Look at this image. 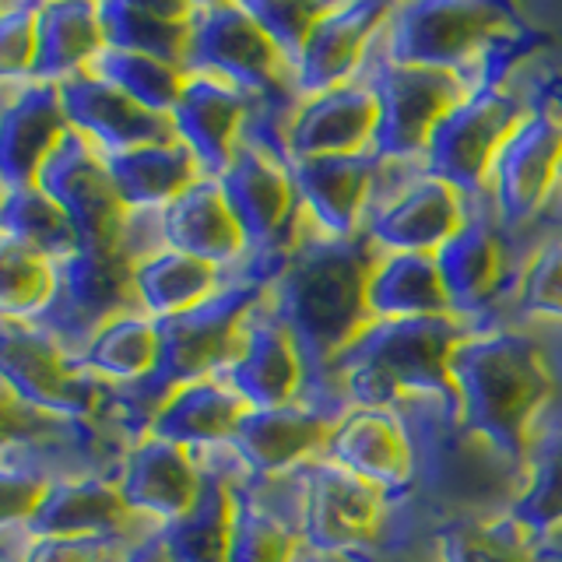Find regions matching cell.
I'll use <instances>...</instances> for the list:
<instances>
[{
  "label": "cell",
  "mask_w": 562,
  "mask_h": 562,
  "mask_svg": "<svg viewBox=\"0 0 562 562\" xmlns=\"http://www.w3.org/2000/svg\"><path fill=\"white\" fill-rule=\"evenodd\" d=\"M303 474L299 538L324 555H345L373 544L386 514V492L330 464L327 457L303 464Z\"/></svg>",
  "instance_id": "7c38bea8"
},
{
  "label": "cell",
  "mask_w": 562,
  "mask_h": 562,
  "mask_svg": "<svg viewBox=\"0 0 562 562\" xmlns=\"http://www.w3.org/2000/svg\"><path fill=\"white\" fill-rule=\"evenodd\" d=\"M53 268L40 250H32L22 239L0 233V316L8 321H35L49 303Z\"/></svg>",
  "instance_id": "b9f144b4"
},
{
  "label": "cell",
  "mask_w": 562,
  "mask_h": 562,
  "mask_svg": "<svg viewBox=\"0 0 562 562\" xmlns=\"http://www.w3.org/2000/svg\"><path fill=\"white\" fill-rule=\"evenodd\" d=\"M376 95V162H408L422 158L429 134L457 102L474 88L468 78L432 67H404L391 60H376L369 75H359Z\"/></svg>",
  "instance_id": "9c48e42d"
},
{
  "label": "cell",
  "mask_w": 562,
  "mask_h": 562,
  "mask_svg": "<svg viewBox=\"0 0 562 562\" xmlns=\"http://www.w3.org/2000/svg\"><path fill=\"white\" fill-rule=\"evenodd\" d=\"M102 422L95 418H53L18 401L0 383V461L43 468L57 479L67 474H116L99 453Z\"/></svg>",
  "instance_id": "5bb4252c"
},
{
  "label": "cell",
  "mask_w": 562,
  "mask_h": 562,
  "mask_svg": "<svg viewBox=\"0 0 562 562\" xmlns=\"http://www.w3.org/2000/svg\"><path fill=\"white\" fill-rule=\"evenodd\" d=\"M35 14L40 4H0V88L32 81Z\"/></svg>",
  "instance_id": "bcb514c9"
},
{
  "label": "cell",
  "mask_w": 562,
  "mask_h": 562,
  "mask_svg": "<svg viewBox=\"0 0 562 562\" xmlns=\"http://www.w3.org/2000/svg\"><path fill=\"white\" fill-rule=\"evenodd\" d=\"M35 187L70 218L78 233V250L81 246H120L127 207L110 180L102 151L75 127H67L57 148L46 155Z\"/></svg>",
  "instance_id": "8fae6325"
},
{
  "label": "cell",
  "mask_w": 562,
  "mask_h": 562,
  "mask_svg": "<svg viewBox=\"0 0 562 562\" xmlns=\"http://www.w3.org/2000/svg\"><path fill=\"white\" fill-rule=\"evenodd\" d=\"M0 233L22 239L53 263L78 254L75 225H70V218L35 183L0 193Z\"/></svg>",
  "instance_id": "f35d334b"
},
{
  "label": "cell",
  "mask_w": 562,
  "mask_h": 562,
  "mask_svg": "<svg viewBox=\"0 0 562 562\" xmlns=\"http://www.w3.org/2000/svg\"><path fill=\"white\" fill-rule=\"evenodd\" d=\"M394 4L386 0H348V4H327L316 18L303 53L292 64L295 99H306L345 81H356L373 53V43L391 18Z\"/></svg>",
  "instance_id": "2e32d148"
},
{
  "label": "cell",
  "mask_w": 562,
  "mask_h": 562,
  "mask_svg": "<svg viewBox=\"0 0 562 562\" xmlns=\"http://www.w3.org/2000/svg\"><path fill=\"white\" fill-rule=\"evenodd\" d=\"M295 531L250 488V479L233 482L228 517V562H295Z\"/></svg>",
  "instance_id": "74e56055"
},
{
  "label": "cell",
  "mask_w": 562,
  "mask_h": 562,
  "mask_svg": "<svg viewBox=\"0 0 562 562\" xmlns=\"http://www.w3.org/2000/svg\"><path fill=\"white\" fill-rule=\"evenodd\" d=\"M562 166V116L552 110H527L503 148L492 158L488 193L503 225L535 218L559 183Z\"/></svg>",
  "instance_id": "9a60e30c"
},
{
  "label": "cell",
  "mask_w": 562,
  "mask_h": 562,
  "mask_svg": "<svg viewBox=\"0 0 562 562\" xmlns=\"http://www.w3.org/2000/svg\"><path fill=\"white\" fill-rule=\"evenodd\" d=\"M222 285L225 281L215 263L169 250V246L134 263L137 303H140V313H148L151 321H166V316L201 306Z\"/></svg>",
  "instance_id": "e575fe53"
},
{
  "label": "cell",
  "mask_w": 562,
  "mask_h": 562,
  "mask_svg": "<svg viewBox=\"0 0 562 562\" xmlns=\"http://www.w3.org/2000/svg\"><path fill=\"white\" fill-rule=\"evenodd\" d=\"M468 327L457 316H418V321H373L351 341L327 373L341 391L369 408H386L404 394H439L453 404L450 356Z\"/></svg>",
  "instance_id": "277c9868"
},
{
  "label": "cell",
  "mask_w": 562,
  "mask_h": 562,
  "mask_svg": "<svg viewBox=\"0 0 562 562\" xmlns=\"http://www.w3.org/2000/svg\"><path fill=\"white\" fill-rule=\"evenodd\" d=\"M218 187L236 215L246 254L260 257L285 250L295 211L303 204L295 193L289 158L254 145V140H239L233 162L218 176Z\"/></svg>",
  "instance_id": "4fadbf2b"
},
{
  "label": "cell",
  "mask_w": 562,
  "mask_h": 562,
  "mask_svg": "<svg viewBox=\"0 0 562 562\" xmlns=\"http://www.w3.org/2000/svg\"><path fill=\"white\" fill-rule=\"evenodd\" d=\"M18 531H22V527H14V531H0V562H4V555L11 549V541L18 538Z\"/></svg>",
  "instance_id": "f5cc1de1"
},
{
  "label": "cell",
  "mask_w": 562,
  "mask_h": 562,
  "mask_svg": "<svg viewBox=\"0 0 562 562\" xmlns=\"http://www.w3.org/2000/svg\"><path fill=\"white\" fill-rule=\"evenodd\" d=\"M158 222H162V243L169 250L207 260L218 271L233 268L239 257H246V239L236 225L233 207H228L218 180H211V176H201L172 204H166Z\"/></svg>",
  "instance_id": "83f0119b"
},
{
  "label": "cell",
  "mask_w": 562,
  "mask_h": 562,
  "mask_svg": "<svg viewBox=\"0 0 562 562\" xmlns=\"http://www.w3.org/2000/svg\"><path fill=\"white\" fill-rule=\"evenodd\" d=\"M102 40L110 49L145 53V57L183 67L190 43V4L176 0H102Z\"/></svg>",
  "instance_id": "836d02e7"
},
{
  "label": "cell",
  "mask_w": 562,
  "mask_h": 562,
  "mask_svg": "<svg viewBox=\"0 0 562 562\" xmlns=\"http://www.w3.org/2000/svg\"><path fill=\"white\" fill-rule=\"evenodd\" d=\"M57 88H60L67 123L81 137L92 140L102 155L176 140L169 116H158V113L145 110V105H137L134 99L123 95L120 88H113L110 81H102L95 75H88V70L60 81Z\"/></svg>",
  "instance_id": "484cf974"
},
{
  "label": "cell",
  "mask_w": 562,
  "mask_h": 562,
  "mask_svg": "<svg viewBox=\"0 0 562 562\" xmlns=\"http://www.w3.org/2000/svg\"><path fill=\"white\" fill-rule=\"evenodd\" d=\"M155 362H158V327L140 310L123 313L105 324L78 359L81 369H88L102 383L116 386V391L140 383L155 369Z\"/></svg>",
  "instance_id": "d590c367"
},
{
  "label": "cell",
  "mask_w": 562,
  "mask_h": 562,
  "mask_svg": "<svg viewBox=\"0 0 562 562\" xmlns=\"http://www.w3.org/2000/svg\"><path fill=\"white\" fill-rule=\"evenodd\" d=\"M268 281L271 278H263V274L225 281L207 303L193 306L187 313L166 316V321H155L158 327L155 369L134 386H123V391L113 386L105 415L123 418V426H127V422H140V432H148L155 408L169 394H176L180 386H190V383L215 380L222 373V366L233 359L239 327L263 299V292H268Z\"/></svg>",
  "instance_id": "3957f363"
},
{
  "label": "cell",
  "mask_w": 562,
  "mask_h": 562,
  "mask_svg": "<svg viewBox=\"0 0 562 562\" xmlns=\"http://www.w3.org/2000/svg\"><path fill=\"white\" fill-rule=\"evenodd\" d=\"M243 8L271 35V43L281 49V57L292 67L299 60V53H303L313 22L324 14L327 4H313V0H243Z\"/></svg>",
  "instance_id": "ee69618b"
},
{
  "label": "cell",
  "mask_w": 562,
  "mask_h": 562,
  "mask_svg": "<svg viewBox=\"0 0 562 562\" xmlns=\"http://www.w3.org/2000/svg\"><path fill=\"white\" fill-rule=\"evenodd\" d=\"M373 137L376 95L362 78L299 99L285 120L289 162L321 155H362L373 151Z\"/></svg>",
  "instance_id": "ffe728a7"
},
{
  "label": "cell",
  "mask_w": 562,
  "mask_h": 562,
  "mask_svg": "<svg viewBox=\"0 0 562 562\" xmlns=\"http://www.w3.org/2000/svg\"><path fill=\"white\" fill-rule=\"evenodd\" d=\"M246 404L218 380H201L180 386L155 408L148 422V436L166 439L190 453L225 447L233 439Z\"/></svg>",
  "instance_id": "f1b7e54d"
},
{
  "label": "cell",
  "mask_w": 562,
  "mask_h": 562,
  "mask_svg": "<svg viewBox=\"0 0 562 562\" xmlns=\"http://www.w3.org/2000/svg\"><path fill=\"white\" fill-rule=\"evenodd\" d=\"M88 75L110 81L127 99H134L137 105H145V110L158 116L172 113V105L187 85L183 67L145 57V53H127V49H110V46L88 64Z\"/></svg>",
  "instance_id": "ab89813d"
},
{
  "label": "cell",
  "mask_w": 562,
  "mask_h": 562,
  "mask_svg": "<svg viewBox=\"0 0 562 562\" xmlns=\"http://www.w3.org/2000/svg\"><path fill=\"white\" fill-rule=\"evenodd\" d=\"M215 380L225 383L246 408H285V404H295L306 383V362L299 345L292 341V334L274 321L268 299H260L243 321L233 359L222 366Z\"/></svg>",
  "instance_id": "e0dca14e"
},
{
  "label": "cell",
  "mask_w": 562,
  "mask_h": 562,
  "mask_svg": "<svg viewBox=\"0 0 562 562\" xmlns=\"http://www.w3.org/2000/svg\"><path fill=\"white\" fill-rule=\"evenodd\" d=\"M464 204L453 187L422 172L369 211L362 236L376 254H436L468 222Z\"/></svg>",
  "instance_id": "ac0fdd59"
},
{
  "label": "cell",
  "mask_w": 562,
  "mask_h": 562,
  "mask_svg": "<svg viewBox=\"0 0 562 562\" xmlns=\"http://www.w3.org/2000/svg\"><path fill=\"white\" fill-rule=\"evenodd\" d=\"M383 60L404 67H432L468 78L482 88L479 67L492 64L485 53L524 35L514 11L492 0H412L394 4L383 25Z\"/></svg>",
  "instance_id": "5b68a950"
},
{
  "label": "cell",
  "mask_w": 562,
  "mask_h": 562,
  "mask_svg": "<svg viewBox=\"0 0 562 562\" xmlns=\"http://www.w3.org/2000/svg\"><path fill=\"white\" fill-rule=\"evenodd\" d=\"M432 257L457 321L482 313L492 303L503 278V246L485 218H468Z\"/></svg>",
  "instance_id": "4dcf8cb0"
},
{
  "label": "cell",
  "mask_w": 562,
  "mask_h": 562,
  "mask_svg": "<svg viewBox=\"0 0 562 562\" xmlns=\"http://www.w3.org/2000/svg\"><path fill=\"white\" fill-rule=\"evenodd\" d=\"M295 193L306 215L327 239H356L373 204L376 155H321V158H292L289 162Z\"/></svg>",
  "instance_id": "44dd1931"
},
{
  "label": "cell",
  "mask_w": 562,
  "mask_h": 562,
  "mask_svg": "<svg viewBox=\"0 0 562 562\" xmlns=\"http://www.w3.org/2000/svg\"><path fill=\"white\" fill-rule=\"evenodd\" d=\"M105 49L99 4L88 0H53L35 14V67L32 81L60 85L88 70Z\"/></svg>",
  "instance_id": "1f68e13d"
},
{
  "label": "cell",
  "mask_w": 562,
  "mask_h": 562,
  "mask_svg": "<svg viewBox=\"0 0 562 562\" xmlns=\"http://www.w3.org/2000/svg\"><path fill=\"white\" fill-rule=\"evenodd\" d=\"M137 310L134 257L123 246H81L53 268L49 303L32 324L43 327L78 362L105 324Z\"/></svg>",
  "instance_id": "52a82bcc"
},
{
  "label": "cell",
  "mask_w": 562,
  "mask_h": 562,
  "mask_svg": "<svg viewBox=\"0 0 562 562\" xmlns=\"http://www.w3.org/2000/svg\"><path fill=\"white\" fill-rule=\"evenodd\" d=\"M120 562H172L166 552V541H162V527H151L148 535L131 541L127 552L120 555Z\"/></svg>",
  "instance_id": "681fc988"
},
{
  "label": "cell",
  "mask_w": 562,
  "mask_h": 562,
  "mask_svg": "<svg viewBox=\"0 0 562 562\" xmlns=\"http://www.w3.org/2000/svg\"><path fill=\"white\" fill-rule=\"evenodd\" d=\"M559 187H562V166H559Z\"/></svg>",
  "instance_id": "db71d44e"
},
{
  "label": "cell",
  "mask_w": 562,
  "mask_h": 562,
  "mask_svg": "<svg viewBox=\"0 0 562 562\" xmlns=\"http://www.w3.org/2000/svg\"><path fill=\"white\" fill-rule=\"evenodd\" d=\"M102 158L127 211H162L204 176L183 140L140 145Z\"/></svg>",
  "instance_id": "f546056e"
},
{
  "label": "cell",
  "mask_w": 562,
  "mask_h": 562,
  "mask_svg": "<svg viewBox=\"0 0 562 562\" xmlns=\"http://www.w3.org/2000/svg\"><path fill=\"white\" fill-rule=\"evenodd\" d=\"M330 426L334 418L299 401L285 408H246L228 447L250 479H278L316 461L324 453Z\"/></svg>",
  "instance_id": "603a6c76"
},
{
  "label": "cell",
  "mask_w": 562,
  "mask_h": 562,
  "mask_svg": "<svg viewBox=\"0 0 562 562\" xmlns=\"http://www.w3.org/2000/svg\"><path fill=\"white\" fill-rule=\"evenodd\" d=\"M443 562H535V538L503 514L496 520H461L439 535Z\"/></svg>",
  "instance_id": "7bdbcfd3"
},
{
  "label": "cell",
  "mask_w": 562,
  "mask_h": 562,
  "mask_svg": "<svg viewBox=\"0 0 562 562\" xmlns=\"http://www.w3.org/2000/svg\"><path fill=\"white\" fill-rule=\"evenodd\" d=\"M517 306L527 316L562 321V239L544 243L517 281Z\"/></svg>",
  "instance_id": "f6af8a7d"
},
{
  "label": "cell",
  "mask_w": 562,
  "mask_h": 562,
  "mask_svg": "<svg viewBox=\"0 0 562 562\" xmlns=\"http://www.w3.org/2000/svg\"><path fill=\"white\" fill-rule=\"evenodd\" d=\"M137 520L120 496L116 474L95 471L53 479L25 531L32 538H140L131 535Z\"/></svg>",
  "instance_id": "cb8c5ba5"
},
{
  "label": "cell",
  "mask_w": 562,
  "mask_h": 562,
  "mask_svg": "<svg viewBox=\"0 0 562 562\" xmlns=\"http://www.w3.org/2000/svg\"><path fill=\"white\" fill-rule=\"evenodd\" d=\"M509 517L531 538L562 527V429L544 432L527 450V482L509 506Z\"/></svg>",
  "instance_id": "60d3db41"
},
{
  "label": "cell",
  "mask_w": 562,
  "mask_h": 562,
  "mask_svg": "<svg viewBox=\"0 0 562 562\" xmlns=\"http://www.w3.org/2000/svg\"><path fill=\"white\" fill-rule=\"evenodd\" d=\"M29 541H32V535L22 527V531H18V538L11 541V549H8L4 562H22V559H25V549H29Z\"/></svg>",
  "instance_id": "816d5d0a"
},
{
  "label": "cell",
  "mask_w": 562,
  "mask_h": 562,
  "mask_svg": "<svg viewBox=\"0 0 562 562\" xmlns=\"http://www.w3.org/2000/svg\"><path fill=\"white\" fill-rule=\"evenodd\" d=\"M535 562H562V527L544 538H535Z\"/></svg>",
  "instance_id": "f907efd6"
},
{
  "label": "cell",
  "mask_w": 562,
  "mask_h": 562,
  "mask_svg": "<svg viewBox=\"0 0 562 562\" xmlns=\"http://www.w3.org/2000/svg\"><path fill=\"white\" fill-rule=\"evenodd\" d=\"M201 464V461H198ZM201 496L187 517L162 527L172 562H228V517H233V482L204 468Z\"/></svg>",
  "instance_id": "8d00e7d4"
},
{
  "label": "cell",
  "mask_w": 562,
  "mask_h": 562,
  "mask_svg": "<svg viewBox=\"0 0 562 562\" xmlns=\"http://www.w3.org/2000/svg\"><path fill=\"white\" fill-rule=\"evenodd\" d=\"M116 562H120V559H116Z\"/></svg>",
  "instance_id": "9f6ffc18"
},
{
  "label": "cell",
  "mask_w": 562,
  "mask_h": 562,
  "mask_svg": "<svg viewBox=\"0 0 562 562\" xmlns=\"http://www.w3.org/2000/svg\"><path fill=\"white\" fill-rule=\"evenodd\" d=\"M527 110L506 88H474L436 123L422 151V169L453 187L464 201H479L488 190L492 158Z\"/></svg>",
  "instance_id": "30bf717a"
},
{
  "label": "cell",
  "mask_w": 562,
  "mask_h": 562,
  "mask_svg": "<svg viewBox=\"0 0 562 562\" xmlns=\"http://www.w3.org/2000/svg\"><path fill=\"white\" fill-rule=\"evenodd\" d=\"M201 482L204 471L198 457L148 432L123 450V461L116 468L123 503L134 517L151 520L155 527L187 517L201 496Z\"/></svg>",
  "instance_id": "d6986e66"
},
{
  "label": "cell",
  "mask_w": 562,
  "mask_h": 562,
  "mask_svg": "<svg viewBox=\"0 0 562 562\" xmlns=\"http://www.w3.org/2000/svg\"><path fill=\"white\" fill-rule=\"evenodd\" d=\"M376 250L356 239L313 236L289 250L268 281V310L292 334L303 362L330 369V362L373 324L366 281Z\"/></svg>",
  "instance_id": "6da1fadb"
},
{
  "label": "cell",
  "mask_w": 562,
  "mask_h": 562,
  "mask_svg": "<svg viewBox=\"0 0 562 562\" xmlns=\"http://www.w3.org/2000/svg\"><path fill=\"white\" fill-rule=\"evenodd\" d=\"M321 457L376 485L380 492L404 488L415 471L408 429L401 426V418L391 408H369V404H351L348 412L334 415Z\"/></svg>",
  "instance_id": "7402d4cb"
},
{
  "label": "cell",
  "mask_w": 562,
  "mask_h": 562,
  "mask_svg": "<svg viewBox=\"0 0 562 562\" xmlns=\"http://www.w3.org/2000/svg\"><path fill=\"white\" fill-rule=\"evenodd\" d=\"M60 88L46 81L18 85L0 102V190L32 187L46 155L67 134Z\"/></svg>",
  "instance_id": "4316f807"
},
{
  "label": "cell",
  "mask_w": 562,
  "mask_h": 562,
  "mask_svg": "<svg viewBox=\"0 0 562 562\" xmlns=\"http://www.w3.org/2000/svg\"><path fill=\"white\" fill-rule=\"evenodd\" d=\"M366 303L373 321L453 316L432 254H376L366 281Z\"/></svg>",
  "instance_id": "d6a6232c"
},
{
  "label": "cell",
  "mask_w": 562,
  "mask_h": 562,
  "mask_svg": "<svg viewBox=\"0 0 562 562\" xmlns=\"http://www.w3.org/2000/svg\"><path fill=\"white\" fill-rule=\"evenodd\" d=\"M0 383L53 418H105L113 386L81 369L32 321L0 316Z\"/></svg>",
  "instance_id": "ba28073f"
},
{
  "label": "cell",
  "mask_w": 562,
  "mask_h": 562,
  "mask_svg": "<svg viewBox=\"0 0 562 562\" xmlns=\"http://www.w3.org/2000/svg\"><path fill=\"white\" fill-rule=\"evenodd\" d=\"M137 538H32L22 562H116Z\"/></svg>",
  "instance_id": "c3c4849f"
},
{
  "label": "cell",
  "mask_w": 562,
  "mask_h": 562,
  "mask_svg": "<svg viewBox=\"0 0 562 562\" xmlns=\"http://www.w3.org/2000/svg\"><path fill=\"white\" fill-rule=\"evenodd\" d=\"M453 412L461 429L503 457H527L531 426L555 394L541 348L517 330H468L450 356Z\"/></svg>",
  "instance_id": "7a4b0ae2"
},
{
  "label": "cell",
  "mask_w": 562,
  "mask_h": 562,
  "mask_svg": "<svg viewBox=\"0 0 562 562\" xmlns=\"http://www.w3.org/2000/svg\"><path fill=\"white\" fill-rule=\"evenodd\" d=\"M0 193H4V190H0Z\"/></svg>",
  "instance_id": "11a10c76"
},
{
  "label": "cell",
  "mask_w": 562,
  "mask_h": 562,
  "mask_svg": "<svg viewBox=\"0 0 562 562\" xmlns=\"http://www.w3.org/2000/svg\"><path fill=\"white\" fill-rule=\"evenodd\" d=\"M57 474L43 468H25V464H4L0 461V531H14L25 527L32 509L40 506L43 492Z\"/></svg>",
  "instance_id": "7dc6e473"
},
{
  "label": "cell",
  "mask_w": 562,
  "mask_h": 562,
  "mask_svg": "<svg viewBox=\"0 0 562 562\" xmlns=\"http://www.w3.org/2000/svg\"><path fill=\"white\" fill-rule=\"evenodd\" d=\"M254 110V99L239 92L236 85L211 75H187L180 99L172 105V131L183 140L190 155L198 158L204 176H218L233 162V151L243 137L246 116Z\"/></svg>",
  "instance_id": "d4e9b609"
},
{
  "label": "cell",
  "mask_w": 562,
  "mask_h": 562,
  "mask_svg": "<svg viewBox=\"0 0 562 562\" xmlns=\"http://www.w3.org/2000/svg\"><path fill=\"white\" fill-rule=\"evenodd\" d=\"M187 75H211L250 99L274 105L299 102L292 88V67L281 57L254 14L233 0L215 4H190V43H187Z\"/></svg>",
  "instance_id": "8992f818"
}]
</instances>
